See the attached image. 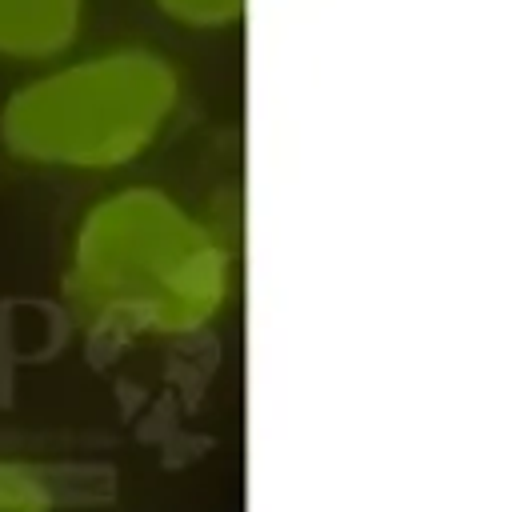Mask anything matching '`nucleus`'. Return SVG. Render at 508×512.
Returning <instances> with one entry per match:
<instances>
[{
	"instance_id": "f257e3e1",
	"label": "nucleus",
	"mask_w": 508,
	"mask_h": 512,
	"mask_svg": "<svg viewBox=\"0 0 508 512\" xmlns=\"http://www.w3.org/2000/svg\"><path fill=\"white\" fill-rule=\"evenodd\" d=\"M232 284V256L196 216L156 188H128L76 232L64 296L104 340L180 336L208 324Z\"/></svg>"
},
{
	"instance_id": "f03ea898",
	"label": "nucleus",
	"mask_w": 508,
	"mask_h": 512,
	"mask_svg": "<svg viewBox=\"0 0 508 512\" xmlns=\"http://www.w3.org/2000/svg\"><path fill=\"white\" fill-rule=\"evenodd\" d=\"M176 108V72L140 48L92 56L20 88L0 120L4 144L32 164L116 168L140 156Z\"/></svg>"
},
{
	"instance_id": "7ed1b4c3",
	"label": "nucleus",
	"mask_w": 508,
	"mask_h": 512,
	"mask_svg": "<svg viewBox=\"0 0 508 512\" xmlns=\"http://www.w3.org/2000/svg\"><path fill=\"white\" fill-rule=\"evenodd\" d=\"M76 28L80 0H0V56H56L76 40Z\"/></svg>"
},
{
	"instance_id": "20e7f679",
	"label": "nucleus",
	"mask_w": 508,
	"mask_h": 512,
	"mask_svg": "<svg viewBox=\"0 0 508 512\" xmlns=\"http://www.w3.org/2000/svg\"><path fill=\"white\" fill-rule=\"evenodd\" d=\"M156 4L192 28H224L244 16V0H156Z\"/></svg>"
},
{
	"instance_id": "39448f33",
	"label": "nucleus",
	"mask_w": 508,
	"mask_h": 512,
	"mask_svg": "<svg viewBox=\"0 0 508 512\" xmlns=\"http://www.w3.org/2000/svg\"><path fill=\"white\" fill-rule=\"evenodd\" d=\"M48 496L40 480L16 464H0V512H44Z\"/></svg>"
}]
</instances>
